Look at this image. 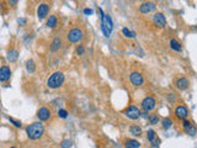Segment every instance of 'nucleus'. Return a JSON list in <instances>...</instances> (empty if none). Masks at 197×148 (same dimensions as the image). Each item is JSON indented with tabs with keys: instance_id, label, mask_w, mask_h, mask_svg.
<instances>
[{
	"instance_id": "nucleus-22",
	"label": "nucleus",
	"mask_w": 197,
	"mask_h": 148,
	"mask_svg": "<svg viewBox=\"0 0 197 148\" xmlns=\"http://www.w3.org/2000/svg\"><path fill=\"white\" fill-rule=\"evenodd\" d=\"M122 33H123L125 37H128V38H134V37H136V33H134L133 31L128 30L127 27H123V29H122Z\"/></svg>"
},
{
	"instance_id": "nucleus-29",
	"label": "nucleus",
	"mask_w": 197,
	"mask_h": 148,
	"mask_svg": "<svg viewBox=\"0 0 197 148\" xmlns=\"http://www.w3.org/2000/svg\"><path fill=\"white\" fill-rule=\"evenodd\" d=\"M84 53H85V48H84V46H81V45H80V46H78V47H76V54H78V56H83Z\"/></svg>"
},
{
	"instance_id": "nucleus-3",
	"label": "nucleus",
	"mask_w": 197,
	"mask_h": 148,
	"mask_svg": "<svg viewBox=\"0 0 197 148\" xmlns=\"http://www.w3.org/2000/svg\"><path fill=\"white\" fill-rule=\"evenodd\" d=\"M64 74H63V72H54L52 76L47 79V87L49 88V89H58L59 87H62L63 85V83H64Z\"/></svg>"
},
{
	"instance_id": "nucleus-34",
	"label": "nucleus",
	"mask_w": 197,
	"mask_h": 148,
	"mask_svg": "<svg viewBox=\"0 0 197 148\" xmlns=\"http://www.w3.org/2000/svg\"><path fill=\"white\" fill-rule=\"evenodd\" d=\"M17 22H19V24H26V20H25V19H19Z\"/></svg>"
},
{
	"instance_id": "nucleus-9",
	"label": "nucleus",
	"mask_w": 197,
	"mask_h": 148,
	"mask_svg": "<svg viewBox=\"0 0 197 148\" xmlns=\"http://www.w3.org/2000/svg\"><path fill=\"white\" fill-rule=\"evenodd\" d=\"M11 77V69L8 65H3L0 68V82H6Z\"/></svg>"
},
{
	"instance_id": "nucleus-32",
	"label": "nucleus",
	"mask_w": 197,
	"mask_h": 148,
	"mask_svg": "<svg viewBox=\"0 0 197 148\" xmlns=\"http://www.w3.org/2000/svg\"><path fill=\"white\" fill-rule=\"evenodd\" d=\"M92 13H94V10L92 9H89V8H86V9H84V14L85 15H92Z\"/></svg>"
},
{
	"instance_id": "nucleus-31",
	"label": "nucleus",
	"mask_w": 197,
	"mask_h": 148,
	"mask_svg": "<svg viewBox=\"0 0 197 148\" xmlns=\"http://www.w3.org/2000/svg\"><path fill=\"white\" fill-rule=\"evenodd\" d=\"M190 125H191V122H190V121L182 120V128H183V130H186V128H187V127H188Z\"/></svg>"
},
{
	"instance_id": "nucleus-2",
	"label": "nucleus",
	"mask_w": 197,
	"mask_h": 148,
	"mask_svg": "<svg viewBox=\"0 0 197 148\" xmlns=\"http://www.w3.org/2000/svg\"><path fill=\"white\" fill-rule=\"evenodd\" d=\"M98 11L101 13V30L105 35V37H110L111 33H112V30H114V22H112V19L110 15L105 14L101 9H98Z\"/></svg>"
},
{
	"instance_id": "nucleus-25",
	"label": "nucleus",
	"mask_w": 197,
	"mask_h": 148,
	"mask_svg": "<svg viewBox=\"0 0 197 148\" xmlns=\"http://www.w3.org/2000/svg\"><path fill=\"white\" fill-rule=\"evenodd\" d=\"M185 132H186L188 136H195V134H196V132H197V128H196L193 125H190V126L185 130Z\"/></svg>"
},
{
	"instance_id": "nucleus-10",
	"label": "nucleus",
	"mask_w": 197,
	"mask_h": 148,
	"mask_svg": "<svg viewBox=\"0 0 197 148\" xmlns=\"http://www.w3.org/2000/svg\"><path fill=\"white\" fill-rule=\"evenodd\" d=\"M175 116H176L177 119H180V120H185V119L188 116V110H187V107H186V106H182V105L177 106V107L175 109Z\"/></svg>"
},
{
	"instance_id": "nucleus-16",
	"label": "nucleus",
	"mask_w": 197,
	"mask_h": 148,
	"mask_svg": "<svg viewBox=\"0 0 197 148\" xmlns=\"http://www.w3.org/2000/svg\"><path fill=\"white\" fill-rule=\"evenodd\" d=\"M188 84H190V82L186 79V78H179L177 80H176V88L179 89V90H186L187 88H188Z\"/></svg>"
},
{
	"instance_id": "nucleus-30",
	"label": "nucleus",
	"mask_w": 197,
	"mask_h": 148,
	"mask_svg": "<svg viewBox=\"0 0 197 148\" xmlns=\"http://www.w3.org/2000/svg\"><path fill=\"white\" fill-rule=\"evenodd\" d=\"M9 121H10V122H13V123H14V126H16V127H21V126H22L21 121L15 120V119H13V117H9Z\"/></svg>"
},
{
	"instance_id": "nucleus-5",
	"label": "nucleus",
	"mask_w": 197,
	"mask_h": 148,
	"mask_svg": "<svg viewBox=\"0 0 197 148\" xmlns=\"http://www.w3.org/2000/svg\"><path fill=\"white\" fill-rule=\"evenodd\" d=\"M155 105H156V101H155V99H154V98H152V96H147V98H144V99L142 100V103H141L142 109H143L144 111H147V112H149V111L154 110V109H155Z\"/></svg>"
},
{
	"instance_id": "nucleus-4",
	"label": "nucleus",
	"mask_w": 197,
	"mask_h": 148,
	"mask_svg": "<svg viewBox=\"0 0 197 148\" xmlns=\"http://www.w3.org/2000/svg\"><path fill=\"white\" fill-rule=\"evenodd\" d=\"M83 37H84V32H83L81 29H78V27L71 29V30L68 32V35H67L68 41L71 42V43H78V42H80V41L83 40Z\"/></svg>"
},
{
	"instance_id": "nucleus-24",
	"label": "nucleus",
	"mask_w": 197,
	"mask_h": 148,
	"mask_svg": "<svg viewBox=\"0 0 197 148\" xmlns=\"http://www.w3.org/2000/svg\"><path fill=\"white\" fill-rule=\"evenodd\" d=\"M35 69H36V67H35V62H33L32 59L27 60V63H26V70H27L29 73H33V72H35Z\"/></svg>"
},
{
	"instance_id": "nucleus-17",
	"label": "nucleus",
	"mask_w": 197,
	"mask_h": 148,
	"mask_svg": "<svg viewBox=\"0 0 197 148\" xmlns=\"http://www.w3.org/2000/svg\"><path fill=\"white\" fill-rule=\"evenodd\" d=\"M17 57H19V51L17 49H11V51L8 52V60L9 62H11V63L16 62Z\"/></svg>"
},
{
	"instance_id": "nucleus-7",
	"label": "nucleus",
	"mask_w": 197,
	"mask_h": 148,
	"mask_svg": "<svg viewBox=\"0 0 197 148\" xmlns=\"http://www.w3.org/2000/svg\"><path fill=\"white\" fill-rule=\"evenodd\" d=\"M129 80H131V83L134 85V87H142L143 85V83H144V78H143V76L141 73H138V72H133V73H131V76H129Z\"/></svg>"
},
{
	"instance_id": "nucleus-33",
	"label": "nucleus",
	"mask_w": 197,
	"mask_h": 148,
	"mask_svg": "<svg viewBox=\"0 0 197 148\" xmlns=\"http://www.w3.org/2000/svg\"><path fill=\"white\" fill-rule=\"evenodd\" d=\"M141 116H143L144 119H149V116H150V115H148V112H147V111H143V112H141Z\"/></svg>"
},
{
	"instance_id": "nucleus-18",
	"label": "nucleus",
	"mask_w": 197,
	"mask_h": 148,
	"mask_svg": "<svg viewBox=\"0 0 197 148\" xmlns=\"http://www.w3.org/2000/svg\"><path fill=\"white\" fill-rule=\"evenodd\" d=\"M129 133L132 136H134V137H139L142 134V128L139 126H137V125H133V126L129 127Z\"/></svg>"
},
{
	"instance_id": "nucleus-20",
	"label": "nucleus",
	"mask_w": 197,
	"mask_h": 148,
	"mask_svg": "<svg viewBox=\"0 0 197 148\" xmlns=\"http://www.w3.org/2000/svg\"><path fill=\"white\" fill-rule=\"evenodd\" d=\"M57 24H58L57 16H56V15H51V16L48 18V20H47V26L51 27V29H53V27L57 26Z\"/></svg>"
},
{
	"instance_id": "nucleus-21",
	"label": "nucleus",
	"mask_w": 197,
	"mask_h": 148,
	"mask_svg": "<svg viewBox=\"0 0 197 148\" xmlns=\"http://www.w3.org/2000/svg\"><path fill=\"white\" fill-rule=\"evenodd\" d=\"M170 48L171 49H174V51H176V52H180L182 48H181V45L176 41V40H170Z\"/></svg>"
},
{
	"instance_id": "nucleus-11",
	"label": "nucleus",
	"mask_w": 197,
	"mask_h": 148,
	"mask_svg": "<svg viewBox=\"0 0 197 148\" xmlns=\"http://www.w3.org/2000/svg\"><path fill=\"white\" fill-rule=\"evenodd\" d=\"M153 22H154V25H156V26H159V27H165V25H166V19H165V16H164L161 13H156V14L154 15V18H153Z\"/></svg>"
},
{
	"instance_id": "nucleus-13",
	"label": "nucleus",
	"mask_w": 197,
	"mask_h": 148,
	"mask_svg": "<svg viewBox=\"0 0 197 148\" xmlns=\"http://www.w3.org/2000/svg\"><path fill=\"white\" fill-rule=\"evenodd\" d=\"M154 9H155V4L152 3V2L143 3V4L139 6V11H141L142 14H149V13H152Z\"/></svg>"
},
{
	"instance_id": "nucleus-35",
	"label": "nucleus",
	"mask_w": 197,
	"mask_h": 148,
	"mask_svg": "<svg viewBox=\"0 0 197 148\" xmlns=\"http://www.w3.org/2000/svg\"><path fill=\"white\" fill-rule=\"evenodd\" d=\"M10 148H16V147H10Z\"/></svg>"
},
{
	"instance_id": "nucleus-8",
	"label": "nucleus",
	"mask_w": 197,
	"mask_h": 148,
	"mask_svg": "<svg viewBox=\"0 0 197 148\" xmlns=\"http://www.w3.org/2000/svg\"><path fill=\"white\" fill-rule=\"evenodd\" d=\"M48 13H49V5L48 4L42 3V4L38 5V8H37V16H38L40 20L44 19L48 15Z\"/></svg>"
},
{
	"instance_id": "nucleus-12",
	"label": "nucleus",
	"mask_w": 197,
	"mask_h": 148,
	"mask_svg": "<svg viewBox=\"0 0 197 148\" xmlns=\"http://www.w3.org/2000/svg\"><path fill=\"white\" fill-rule=\"evenodd\" d=\"M37 117L40 119V121H47L51 119V110L48 107H41L37 112Z\"/></svg>"
},
{
	"instance_id": "nucleus-26",
	"label": "nucleus",
	"mask_w": 197,
	"mask_h": 148,
	"mask_svg": "<svg viewBox=\"0 0 197 148\" xmlns=\"http://www.w3.org/2000/svg\"><path fill=\"white\" fill-rule=\"evenodd\" d=\"M71 143H73V142H71L70 139H63L62 143H60V147H62V148H70V147H71Z\"/></svg>"
},
{
	"instance_id": "nucleus-1",
	"label": "nucleus",
	"mask_w": 197,
	"mask_h": 148,
	"mask_svg": "<svg viewBox=\"0 0 197 148\" xmlns=\"http://www.w3.org/2000/svg\"><path fill=\"white\" fill-rule=\"evenodd\" d=\"M26 133L30 139H38L44 133V126L41 122H33L26 127Z\"/></svg>"
},
{
	"instance_id": "nucleus-27",
	"label": "nucleus",
	"mask_w": 197,
	"mask_h": 148,
	"mask_svg": "<svg viewBox=\"0 0 197 148\" xmlns=\"http://www.w3.org/2000/svg\"><path fill=\"white\" fill-rule=\"evenodd\" d=\"M149 122H150V125H156V123L159 122L158 115H150V116H149Z\"/></svg>"
},
{
	"instance_id": "nucleus-6",
	"label": "nucleus",
	"mask_w": 197,
	"mask_h": 148,
	"mask_svg": "<svg viewBox=\"0 0 197 148\" xmlns=\"http://www.w3.org/2000/svg\"><path fill=\"white\" fill-rule=\"evenodd\" d=\"M125 115L131 120H137L141 117V110L137 106H129L125 110Z\"/></svg>"
},
{
	"instance_id": "nucleus-15",
	"label": "nucleus",
	"mask_w": 197,
	"mask_h": 148,
	"mask_svg": "<svg viewBox=\"0 0 197 148\" xmlns=\"http://www.w3.org/2000/svg\"><path fill=\"white\" fill-rule=\"evenodd\" d=\"M60 46H62V38L59 36H56L49 46V49H51V52H57L60 48Z\"/></svg>"
},
{
	"instance_id": "nucleus-14",
	"label": "nucleus",
	"mask_w": 197,
	"mask_h": 148,
	"mask_svg": "<svg viewBox=\"0 0 197 148\" xmlns=\"http://www.w3.org/2000/svg\"><path fill=\"white\" fill-rule=\"evenodd\" d=\"M147 138H148V141L152 143L153 147H156V146L160 143V139L156 138V134H155V132H154L153 130H148V132H147Z\"/></svg>"
},
{
	"instance_id": "nucleus-23",
	"label": "nucleus",
	"mask_w": 197,
	"mask_h": 148,
	"mask_svg": "<svg viewBox=\"0 0 197 148\" xmlns=\"http://www.w3.org/2000/svg\"><path fill=\"white\" fill-rule=\"evenodd\" d=\"M161 126H163V128H164V130L170 128V127L172 126V120H171V119H169V117L164 119V120L161 121Z\"/></svg>"
},
{
	"instance_id": "nucleus-19",
	"label": "nucleus",
	"mask_w": 197,
	"mask_h": 148,
	"mask_svg": "<svg viewBox=\"0 0 197 148\" xmlns=\"http://www.w3.org/2000/svg\"><path fill=\"white\" fill-rule=\"evenodd\" d=\"M125 147L126 148H139L141 143L137 139H127L126 143H125Z\"/></svg>"
},
{
	"instance_id": "nucleus-28",
	"label": "nucleus",
	"mask_w": 197,
	"mask_h": 148,
	"mask_svg": "<svg viewBox=\"0 0 197 148\" xmlns=\"http://www.w3.org/2000/svg\"><path fill=\"white\" fill-rule=\"evenodd\" d=\"M58 116L60 119H67L68 117V111L64 110V109H60V110H58Z\"/></svg>"
}]
</instances>
